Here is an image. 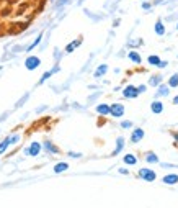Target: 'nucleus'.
Returning a JSON list of instances; mask_svg holds the SVG:
<instances>
[{"label": "nucleus", "instance_id": "1", "mask_svg": "<svg viewBox=\"0 0 178 208\" xmlns=\"http://www.w3.org/2000/svg\"><path fill=\"white\" fill-rule=\"evenodd\" d=\"M41 66V59H39L38 56H28L26 61H25V67L28 71H34V69H38Z\"/></svg>", "mask_w": 178, "mask_h": 208}, {"label": "nucleus", "instance_id": "2", "mask_svg": "<svg viewBox=\"0 0 178 208\" xmlns=\"http://www.w3.org/2000/svg\"><path fill=\"white\" fill-rule=\"evenodd\" d=\"M110 115H113L114 118H121L124 115V105H121V103H113V105H110Z\"/></svg>", "mask_w": 178, "mask_h": 208}, {"label": "nucleus", "instance_id": "3", "mask_svg": "<svg viewBox=\"0 0 178 208\" xmlns=\"http://www.w3.org/2000/svg\"><path fill=\"white\" fill-rule=\"evenodd\" d=\"M139 177L144 179L146 182H154V180L157 179L155 172H154L152 169H141V170H139Z\"/></svg>", "mask_w": 178, "mask_h": 208}, {"label": "nucleus", "instance_id": "4", "mask_svg": "<svg viewBox=\"0 0 178 208\" xmlns=\"http://www.w3.org/2000/svg\"><path fill=\"white\" fill-rule=\"evenodd\" d=\"M39 153H41V144H39V143H31L30 148L25 149V154L26 156H31V157H36Z\"/></svg>", "mask_w": 178, "mask_h": 208}, {"label": "nucleus", "instance_id": "5", "mask_svg": "<svg viewBox=\"0 0 178 208\" xmlns=\"http://www.w3.org/2000/svg\"><path fill=\"white\" fill-rule=\"evenodd\" d=\"M137 95H139V92H137V87H134V85H128V87H124V90H123L124 99H136Z\"/></svg>", "mask_w": 178, "mask_h": 208}, {"label": "nucleus", "instance_id": "6", "mask_svg": "<svg viewBox=\"0 0 178 208\" xmlns=\"http://www.w3.org/2000/svg\"><path fill=\"white\" fill-rule=\"evenodd\" d=\"M142 138H144V130L142 128H137V130H134L133 131V135H131V143L133 144H137Z\"/></svg>", "mask_w": 178, "mask_h": 208}, {"label": "nucleus", "instance_id": "7", "mask_svg": "<svg viewBox=\"0 0 178 208\" xmlns=\"http://www.w3.org/2000/svg\"><path fill=\"white\" fill-rule=\"evenodd\" d=\"M178 182V174H168L162 179V184H167V185H175Z\"/></svg>", "mask_w": 178, "mask_h": 208}, {"label": "nucleus", "instance_id": "8", "mask_svg": "<svg viewBox=\"0 0 178 208\" xmlns=\"http://www.w3.org/2000/svg\"><path fill=\"white\" fill-rule=\"evenodd\" d=\"M150 108H152V112L155 113V115H159V113H162V112H163V103H162V102H159V100H155V102H152Z\"/></svg>", "mask_w": 178, "mask_h": 208}, {"label": "nucleus", "instance_id": "9", "mask_svg": "<svg viewBox=\"0 0 178 208\" xmlns=\"http://www.w3.org/2000/svg\"><path fill=\"white\" fill-rule=\"evenodd\" d=\"M44 149H46L48 153H51V154H59V148L54 146L51 141H46V143H44Z\"/></svg>", "mask_w": 178, "mask_h": 208}, {"label": "nucleus", "instance_id": "10", "mask_svg": "<svg viewBox=\"0 0 178 208\" xmlns=\"http://www.w3.org/2000/svg\"><path fill=\"white\" fill-rule=\"evenodd\" d=\"M168 94H170V87H168V85L160 84L159 85V90H157V97H167Z\"/></svg>", "mask_w": 178, "mask_h": 208}, {"label": "nucleus", "instance_id": "11", "mask_svg": "<svg viewBox=\"0 0 178 208\" xmlns=\"http://www.w3.org/2000/svg\"><path fill=\"white\" fill-rule=\"evenodd\" d=\"M124 148V138L123 136H119L118 139H116V149L113 151V156H118L119 153H121V149Z\"/></svg>", "mask_w": 178, "mask_h": 208}, {"label": "nucleus", "instance_id": "12", "mask_svg": "<svg viewBox=\"0 0 178 208\" xmlns=\"http://www.w3.org/2000/svg\"><path fill=\"white\" fill-rule=\"evenodd\" d=\"M96 113L110 115V105H106V103H100V105H96Z\"/></svg>", "mask_w": 178, "mask_h": 208}, {"label": "nucleus", "instance_id": "13", "mask_svg": "<svg viewBox=\"0 0 178 208\" xmlns=\"http://www.w3.org/2000/svg\"><path fill=\"white\" fill-rule=\"evenodd\" d=\"M67 169H69V164L67 162H57L54 166V172H56V174H62V172L67 170Z\"/></svg>", "mask_w": 178, "mask_h": 208}, {"label": "nucleus", "instance_id": "14", "mask_svg": "<svg viewBox=\"0 0 178 208\" xmlns=\"http://www.w3.org/2000/svg\"><path fill=\"white\" fill-rule=\"evenodd\" d=\"M128 56H129V59L133 61V62H136V64H141V62H142L141 54H139V53H136V51H131V53H129Z\"/></svg>", "mask_w": 178, "mask_h": 208}, {"label": "nucleus", "instance_id": "15", "mask_svg": "<svg viewBox=\"0 0 178 208\" xmlns=\"http://www.w3.org/2000/svg\"><path fill=\"white\" fill-rule=\"evenodd\" d=\"M10 144H11V138L8 136V138H5V139L0 143V154H3L5 151H7V148L10 146Z\"/></svg>", "mask_w": 178, "mask_h": 208}, {"label": "nucleus", "instance_id": "16", "mask_svg": "<svg viewBox=\"0 0 178 208\" xmlns=\"http://www.w3.org/2000/svg\"><path fill=\"white\" fill-rule=\"evenodd\" d=\"M123 161H124L126 164H129V166H134L137 162V157H136L134 154H126L124 157H123Z\"/></svg>", "mask_w": 178, "mask_h": 208}, {"label": "nucleus", "instance_id": "17", "mask_svg": "<svg viewBox=\"0 0 178 208\" xmlns=\"http://www.w3.org/2000/svg\"><path fill=\"white\" fill-rule=\"evenodd\" d=\"M146 161H147L149 164H157L159 162V157H157L155 153H147L146 154Z\"/></svg>", "mask_w": 178, "mask_h": 208}, {"label": "nucleus", "instance_id": "18", "mask_svg": "<svg viewBox=\"0 0 178 208\" xmlns=\"http://www.w3.org/2000/svg\"><path fill=\"white\" fill-rule=\"evenodd\" d=\"M106 72H108V66H106V64H101V66L95 71L93 76H95V77H101V76H105Z\"/></svg>", "mask_w": 178, "mask_h": 208}, {"label": "nucleus", "instance_id": "19", "mask_svg": "<svg viewBox=\"0 0 178 208\" xmlns=\"http://www.w3.org/2000/svg\"><path fill=\"white\" fill-rule=\"evenodd\" d=\"M155 33L159 34V36H163V34H165V26H163V23L160 20L155 23Z\"/></svg>", "mask_w": 178, "mask_h": 208}, {"label": "nucleus", "instance_id": "20", "mask_svg": "<svg viewBox=\"0 0 178 208\" xmlns=\"http://www.w3.org/2000/svg\"><path fill=\"white\" fill-rule=\"evenodd\" d=\"M82 44V39H75L74 43H70V44H67V48H66V53H72L74 49L77 48V46H80Z\"/></svg>", "mask_w": 178, "mask_h": 208}, {"label": "nucleus", "instance_id": "21", "mask_svg": "<svg viewBox=\"0 0 178 208\" xmlns=\"http://www.w3.org/2000/svg\"><path fill=\"white\" fill-rule=\"evenodd\" d=\"M149 84H150L152 87H155V85H160V84H162V77H160V76H152L150 80H149Z\"/></svg>", "mask_w": 178, "mask_h": 208}, {"label": "nucleus", "instance_id": "22", "mask_svg": "<svg viewBox=\"0 0 178 208\" xmlns=\"http://www.w3.org/2000/svg\"><path fill=\"white\" fill-rule=\"evenodd\" d=\"M168 87H178V74H173L168 80Z\"/></svg>", "mask_w": 178, "mask_h": 208}, {"label": "nucleus", "instance_id": "23", "mask_svg": "<svg viewBox=\"0 0 178 208\" xmlns=\"http://www.w3.org/2000/svg\"><path fill=\"white\" fill-rule=\"evenodd\" d=\"M149 64H150V66H159L160 64V57L159 56H149Z\"/></svg>", "mask_w": 178, "mask_h": 208}, {"label": "nucleus", "instance_id": "24", "mask_svg": "<svg viewBox=\"0 0 178 208\" xmlns=\"http://www.w3.org/2000/svg\"><path fill=\"white\" fill-rule=\"evenodd\" d=\"M41 39H43V34H39V36H38L36 39H34V41H33V43H31L30 46H28V51H31L33 48H36V46H38L39 43H41Z\"/></svg>", "mask_w": 178, "mask_h": 208}, {"label": "nucleus", "instance_id": "25", "mask_svg": "<svg viewBox=\"0 0 178 208\" xmlns=\"http://www.w3.org/2000/svg\"><path fill=\"white\" fill-rule=\"evenodd\" d=\"M51 76H53V72H51V71H48V72H44L43 74V77H41V80H39V84H44L46 82V80H48Z\"/></svg>", "mask_w": 178, "mask_h": 208}, {"label": "nucleus", "instance_id": "26", "mask_svg": "<svg viewBox=\"0 0 178 208\" xmlns=\"http://www.w3.org/2000/svg\"><path fill=\"white\" fill-rule=\"evenodd\" d=\"M131 126H133L131 121H123V123H121V128H131Z\"/></svg>", "mask_w": 178, "mask_h": 208}, {"label": "nucleus", "instance_id": "27", "mask_svg": "<svg viewBox=\"0 0 178 208\" xmlns=\"http://www.w3.org/2000/svg\"><path fill=\"white\" fill-rule=\"evenodd\" d=\"M167 64H168V62H167V61H160V64H159L157 67H160V69H163V67H167Z\"/></svg>", "mask_w": 178, "mask_h": 208}, {"label": "nucleus", "instance_id": "28", "mask_svg": "<svg viewBox=\"0 0 178 208\" xmlns=\"http://www.w3.org/2000/svg\"><path fill=\"white\" fill-rule=\"evenodd\" d=\"M146 85H139V87H137V92H139V94H142V92H146Z\"/></svg>", "mask_w": 178, "mask_h": 208}, {"label": "nucleus", "instance_id": "29", "mask_svg": "<svg viewBox=\"0 0 178 208\" xmlns=\"http://www.w3.org/2000/svg\"><path fill=\"white\" fill-rule=\"evenodd\" d=\"M69 156H70V157H80L82 154H78V153H69Z\"/></svg>", "mask_w": 178, "mask_h": 208}, {"label": "nucleus", "instance_id": "30", "mask_svg": "<svg viewBox=\"0 0 178 208\" xmlns=\"http://www.w3.org/2000/svg\"><path fill=\"white\" fill-rule=\"evenodd\" d=\"M162 167H165V169H173V164H162Z\"/></svg>", "mask_w": 178, "mask_h": 208}, {"label": "nucleus", "instance_id": "31", "mask_svg": "<svg viewBox=\"0 0 178 208\" xmlns=\"http://www.w3.org/2000/svg\"><path fill=\"white\" fill-rule=\"evenodd\" d=\"M119 174H124V175H128V174H129V170H128V169H119Z\"/></svg>", "mask_w": 178, "mask_h": 208}, {"label": "nucleus", "instance_id": "32", "mask_svg": "<svg viewBox=\"0 0 178 208\" xmlns=\"http://www.w3.org/2000/svg\"><path fill=\"white\" fill-rule=\"evenodd\" d=\"M142 8H146V10H147V8H150V5L146 2V3H142Z\"/></svg>", "mask_w": 178, "mask_h": 208}, {"label": "nucleus", "instance_id": "33", "mask_svg": "<svg viewBox=\"0 0 178 208\" xmlns=\"http://www.w3.org/2000/svg\"><path fill=\"white\" fill-rule=\"evenodd\" d=\"M173 103H175V105H178V97H175V99H173Z\"/></svg>", "mask_w": 178, "mask_h": 208}, {"label": "nucleus", "instance_id": "34", "mask_svg": "<svg viewBox=\"0 0 178 208\" xmlns=\"http://www.w3.org/2000/svg\"><path fill=\"white\" fill-rule=\"evenodd\" d=\"M173 138H175V141L178 143V135H176V133H175V135H173Z\"/></svg>", "mask_w": 178, "mask_h": 208}, {"label": "nucleus", "instance_id": "35", "mask_svg": "<svg viewBox=\"0 0 178 208\" xmlns=\"http://www.w3.org/2000/svg\"><path fill=\"white\" fill-rule=\"evenodd\" d=\"M0 69H2V66H0Z\"/></svg>", "mask_w": 178, "mask_h": 208}, {"label": "nucleus", "instance_id": "36", "mask_svg": "<svg viewBox=\"0 0 178 208\" xmlns=\"http://www.w3.org/2000/svg\"><path fill=\"white\" fill-rule=\"evenodd\" d=\"M176 28H178V25H176Z\"/></svg>", "mask_w": 178, "mask_h": 208}]
</instances>
